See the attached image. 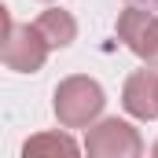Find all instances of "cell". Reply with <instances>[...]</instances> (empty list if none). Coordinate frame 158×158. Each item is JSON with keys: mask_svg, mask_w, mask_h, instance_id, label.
I'll list each match as a JSON object with an SVG mask.
<instances>
[{"mask_svg": "<svg viewBox=\"0 0 158 158\" xmlns=\"http://www.w3.org/2000/svg\"><path fill=\"white\" fill-rule=\"evenodd\" d=\"M103 88L96 85L92 77H74L59 81V88H55V118L59 125H66V129H85V125H92V121L103 114Z\"/></svg>", "mask_w": 158, "mask_h": 158, "instance_id": "obj_1", "label": "cell"}, {"mask_svg": "<svg viewBox=\"0 0 158 158\" xmlns=\"http://www.w3.org/2000/svg\"><path fill=\"white\" fill-rule=\"evenodd\" d=\"M85 155L88 158H143V140L129 121L103 118L99 125L88 129Z\"/></svg>", "mask_w": 158, "mask_h": 158, "instance_id": "obj_2", "label": "cell"}, {"mask_svg": "<svg viewBox=\"0 0 158 158\" xmlns=\"http://www.w3.org/2000/svg\"><path fill=\"white\" fill-rule=\"evenodd\" d=\"M118 37L129 52H136L151 70H158V15L143 7H125L118 15Z\"/></svg>", "mask_w": 158, "mask_h": 158, "instance_id": "obj_3", "label": "cell"}, {"mask_svg": "<svg viewBox=\"0 0 158 158\" xmlns=\"http://www.w3.org/2000/svg\"><path fill=\"white\" fill-rule=\"evenodd\" d=\"M0 59L19 70V74H37L48 59V44L40 40V33L26 22V26H11V33L0 40Z\"/></svg>", "mask_w": 158, "mask_h": 158, "instance_id": "obj_4", "label": "cell"}, {"mask_svg": "<svg viewBox=\"0 0 158 158\" xmlns=\"http://www.w3.org/2000/svg\"><path fill=\"white\" fill-rule=\"evenodd\" d=\"M121 107L140 121L158 118V70H136L121 88Z\"/></svg>", "mask_w": 158, "mask_h": 158, "instance_id": "obj_5", "label": "cell"}, {"mask_svg": "<svg viewBox=\"0 0 158 158\" xmlns=\"http://www.w3.org/2000/svg\"><path fill=\"white\" fill-rule=\"evenodd\" d=\"M33 30H37L40 40L48 44V52H52V48H66L70 40L77 37V22H74V15H70V11H59V7L40 11V19L33 22Z\"/></svg>", "mask_w": 158, "mask_h": 158, "instance_id": "obj_6", "label": "cell"}, {"mask_svg": "<svg viewBox=\"0 0 158 158\" xmlns=\"http://www.w3.org/2000/svg\"><path fill=\"white\" fill-rule=\"evenodd\" d=\"M22 158H81V147L66 132H37L22 143Z\"/></svg>", "mask_w": 158, "mask_h": 158, "instance_id": "obj_7", "label": "cell"}, {"mask_svg": "<svg viewBox=\"0 0 158 158\" xmlns=\"http://www.w3.org/2000/svg\"><path fill=\"white\" fill-rule=\"evenodd\" d=\"M7 33H11V11H7V7L0 4V40L7 37Z\"/></svg>", "mask_w": 158, "mask_h": 158, "instance_id": "obj_8", "label": "cell"}, {"mask_svg": "<svg viewBox=\"0 0 158 158\" xmlns=\"http://www.w3.org/2000/svg\"><path fill=\"white\" fill-rule=\"evenodd\" d=\"M129 7H143V11H158V0H129Z\"/></svg>", "mask_w": 158, "mask_h": 158, "instance_id": "obj_9", "label": "cell"}, {"mask_svg": "<svg viewBox=\"0 0 158 158\" xmlns=\"http://www.w3.org/2000/svg\"><path fill=\"white\" fill-rule=\"evenodd\" d=\"M151 158H158V140H155V147H151Z\"/></svg>", "mask_w": 158, "mask_h": 158, "instance_id": "obj_10", "label": "cell"}]
</instances>
